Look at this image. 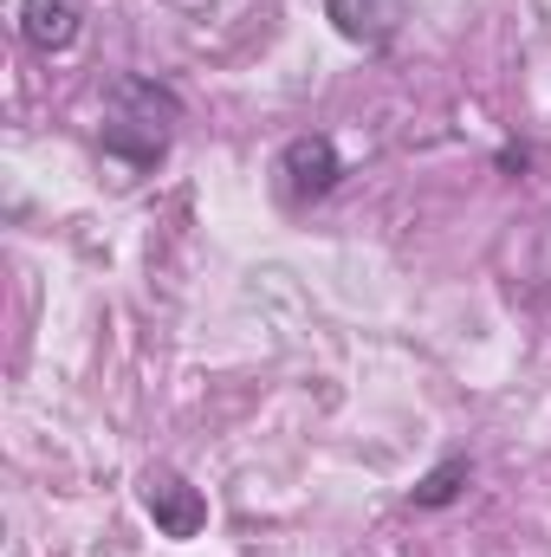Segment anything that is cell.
Wrapping results in <instances>:
<instances>
[{
  "label": "cell",
  "mask_w": 551,
  "mask_h": 557,
  "mask_svg": "<svg viewBox=\"0 0 551 557\" xmlns=\"http://www.w3.org/2000/svg\"><path fill=\"white\" fill-rule=\"evenodd\" d=\"M175 124H182V98L156 78H118L111 98H105V149L131 169H149L162 162V149L175 143Z\"/></svg>",
  "instance_id": "cell-1"
},
{
  "label": "cell",
  "mask_w": 551,
  "mask_h": 557,
  "mask_svg": "<svg viewBox=\"0 0 551 557\" xmlns=\"http://www.w3.org/2000/svg\"><path fill=\"white\" fill-rule=\"evenodd\" d=\"M143 512H149L156 532L175 539V545H188V539L208 532V499H201V486H188L175 467H149V473H143Z\"/></svg>",
  "instance_id": "cell-2"
},
{
  "label": "cell",
  "mask_w": 551,
  "mask_h": 557,
  "mask_svg": "<svg viewBox=\"0 0 551 557\" xmlns=\"http://www.w3.org/2000/svg\"><path fill=\"white\" fill-rule=\"evenodd\" d=\"M338 175H344V156L331 137H292L279 149V188L292 201H325L338 188Z\"/></svg>",
  "instance_id": "cell-3"
},
{
  "label": "cell",
  "mask_w": 551,
  "mask_h": 557,
  "mask_svg": "<svg viewBox=\"0 0 551 557\" xmlns=\"http://www.w3.org/2000/svg\"><path fill=\"white\" fill-rule=\"evenodd\" d=\"M325 20L351 39V46H390L409 20V0H325Z\"/></svg>",
  "instance_id": "cell-4"
},
{
  "label": "cell",
  "mask_w": 551,
  "mask_h": 557,
  "mask_svg": "<svg viewBox=\"0 0 551 557\" xmlns=\"http://www.w3.org/2000/svg\"><path fill=\"white\" fill-rule=\"evenodd\" d=\"M78 33H85V20H78V0H20V39L33 46V52H65V46H78Z\"/></svg>",
  "instance_id": "cell-5"
},
{
  "label": "cell",
  "mask_w": 551,
  "mask_h": 557,
  "mask_svg": "<svg viewBox=\"0 0 551 557\" xmlns=\"http://www.w3.org/2000/svg\"><path fill=\"white\" fill-rule=\"evenodd\" d=\"M467 480H474V460H467V454H448V460L415 486V506H421V512H441V506H454V499H461V486H467Z\"/></svg>",
  "instance_id": "cell-6"
}]
</instances>
